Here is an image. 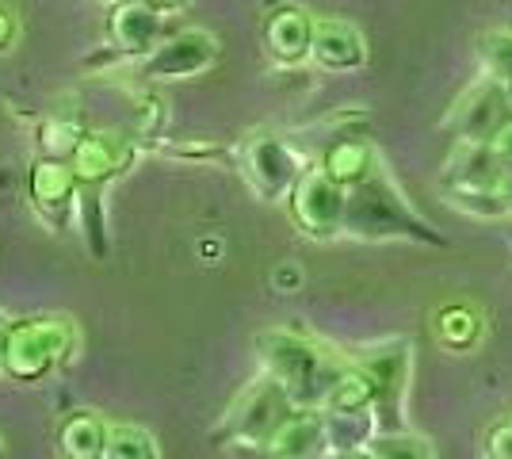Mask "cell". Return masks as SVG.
Returning <instances> with one entry per match:
<instances>
[{"mask_svg":"<svg viewBox=\"0 0 512 459\" xmlns=\"http://www.w3.org/2000/svg\"><path fill=\"white\" fill-rule=\"evenodd\" d=\"M299 406L291 402V394L279 387L272 375H260L256 383H249L245 391L234 398V406L226 410V417L218 421L214 440L234 444V448H260L272 440L279 425L295 414Z\"/></svg>","mask_w":512,"mask_h":459,"instance_id":"277c9868","label":"cell"},{"mask_svg":"<svg viewBox=\"0 0 512 459\" xmlns=\"http://www.w3.org/2000/svg\"><path fill=\"white\" fill-rule=\"evenodd\" d=\"M493 153H497V157H501V161H505V169H509L512 173V115H509V123H505V127H501V131L493 134Z\"/></svg>","mask_w":512,"mask_h":459,"instance_id":"f1b7e54d","label":"cell"},{"mask_svg":"<svg viewBox=\"0 0 512 459\" xmlns=\"http://www.w3.org/2000/svg\"><path fill=\"white\" fill-rule=\"evenodd\" d=\"M77 226H81V238H85L88 253L96 261L107 257V230H104V188H81L77 199Z\"/></svg>","mask_w":512,"mask_h":459,"instance_id":"603a6c76","label":"cell"},{"mask_svg":"<svg viewBox=\"0 0 512 459\" xmlns=\"http://www.w3.org/2000/svg\"><path fill=\"white\" fill-rule=\"evenodd\" d=\"M509 169L505 161L493 153L490 142H455V150L444 161L440 188L444 196L459 192H509Z\"/></svg>","mask_w":512,"mask_h":459,"instance_id":"8fae6325","label":"cell"},{"mask_svg":"<svg viewBox=\"0 0 512 459\" xmlns=\"http://www.w3.org/2000/svg\"><path fill=\"white\" fill-rule=\"evenodd\" d=\"M291 219L306 238L333 241L344 234V207H348V188L321 169H306L295 184V192L287 196Z\"/></svg>","mask_w":512,"mask_h":459,"instance_id":"8992f818","label":"cell"},{"mask_svg":"<svg viewBox=\"0 0 512 459\" xmlns=\"http://www.w3.org/2000/svg\"><path fill=\"white\" fill-rule=\"evenodd\" d=\"M256 352L264 375H272L291 394L295 406H325V394L333 391L337 375L348 368L329 349H321L318 341L291 329H264L256 337Z\"/></svg>","mask_w":512,"mask_h":459,"instance_id":"7a4b0ae2","label":"cell"},{"mask_svg":"<svg viewBox=\"0 0 512 459\" xmlns=\"http://www.w3.org/2000/svg\"><path fill=\"white\" fill-rule=\"evenodd\" d=\"M218 62V39L203 27H184L153 46V54L142 58L146 81H184Z\"/></svg>","mask_w":512,"mask_h":459,"instance_id":"9c48e42d","label":"cell"},{"mask_svg":"<svg viewBox=\"0 0 512 459\" xmlns=\"http://www.w3.org/2000/svg\"><path fill=\"white\" fill-rule=\"evenodd\" d=\"M77 352V326L65 314H27L4 329L0 341V375L16 383H39L58 372Z\"/></svg>","mask_w":512,"mask_h":459,"instance_id":"3957f363","label":"cell"},{"mask_svg":"<svg viewBox=\"0 0 512 459\" xmlns=\"http://www.w3.org/2000/svg\"><path fill=\"white\" fill-rule=\"evenodd\" d=\"M363 372L375 383V414L383 433L406 429V394L413 379V345L406 337H390L356 356Z\"/></svg>","mask_w":512,"mask_h":459,"instance_id":"5b68a950","label":"cell"},{"mask_svg":"<svg viewBox=\"0 0 512 459\" xmlns=\"http://www.w3.org/2000/svg\"><path fill=\"white\" fill-rule=\"evenodd\" d=\"M432 333H436V341L448 352H470L482 341L486 322H482V310H474L470 303H451L436 310Z\"/></svg>","mask_w":512,"mask_h":459,"instance_id":"d6986e66","label":"cell"},{"mask_svg":"<svg viewBox=\"0 0 512 459\" xmlns=\"http://www.w3.org/2000/svg\"><path fill=\"white\" fill-rule=\"evenodd\" d=\"M0 459H8V444H4V437H0Z\"/></svg>","mask_w":512,"mask_h":459,"instance_id":"e575fe53","label":"cell"},{"mask_svg":"<svg viewBox=\"0 0 512 459\" xmlns=\"http://www.w3.org/2000/svg\"><path fill=\"white\" fill-rule=\"evenodd\" d=\"M325 433H329V452H348V448H367L383 429L375 410H325Z\"/></svg>","mask_w":512,"mask_h":459,"instance_id":"ffe728a7","label":"cell"},{"mask_svg":"<svg viewBox=\"0 0 512 459\" xmlns=\"http://www.w3.org/2000/svg\"><path fill=\"white\" fill-rule=\"evenodd\" d=\"M325 452H329V433L321 406H299L264 444L268 459H325Z\"/></svg>","mask_w":512,"mask_h":459,"instance_id":"2e32d148","label":"cell"},{"mask_svg":"<svg viewBox=\"0 0 512 459\" xmlns=\"http://www.w3.org/2000/svg\"><path fill=\"white\" fill-rule=\"evenodd\" d=\"M146 4H153L157 12H172V8H180L184 0H146Z\"/></svg>","mask_w":512,"mask_h":459,"instance_id":"d6a6232c","label":"cell"},{"mask_svg":"<svg viewBox=\"0 0 512 459\" xmlns=\"http://www.w3.org/2000/svg\"><path fill=\"white\" fill-rule=\"evenodd\" d=\"M12 326V318H4V314H0V341H4V329Z\"/></svg>","mask_w":512,"mask_h":459,"instance_id":"836d02e7","label":"cell"},{"mask_svg":"<svg viewBox=\"0 0 512 459\" xmlns=\"http://www.w3.org/2000/svg\"><path fill=\"white\" fill-rule=\"evenodd\" d=\"M107 440L111 425L96 410H69L54 433L62 459H107Z\"/></svg>","mask_w":512,"mask_h":459,"instance_id":"ac0fdd59","label":"cell"},{"mask_svg":"<svg viewBox=\"0 0 512 459\" xmlns=\"http://www.w3.org/2000/svg\"><path fill=\"white\" fill-rule=\"evenodd\" d=\"M165 150V146H161ZM165 153H172V157H184V161H214L218 153H222V146H214V142H203V138H195V142H180V146H169Z\"/></svg>","mask_w":512,"mask_h":459,"instance_id":"4316f807","label":"cell"},{"mask_svg":"<svg viewBox=\"0 0 512 459\" xmlns=\"http://www.w3.org/2000/svg\"><path fill=\"white\" fill-rule=\"evenodd\" d=\"M314 20L302 4H279L264 16L260 27V43L268 50V58H276L279 66H299L310 58L314 46Z\"/></svg>","mask_w":512,"mask_h":459,"instance_id":"4fadbf2b","label":"cell"},{"mask_svg":"<svg viewBox=\"0 0 512 459\" xmlns=\"http://www.w3.org/2000/svg\"><path fill=\"white\" fill-rule=\"evenodd\" d=\"M165 123H169V104L161 96H142V104L134 108V123H130V138L134 142H157L165 134Z\"/></svg>","mask_w":512,"mask_h":459,"instance_id":"484cf974","label":"cell"},{"mask_svg":"<svg viewBox=\"0 0 512 459\" xmlns=\"http://www.w3.org/2000/svg\"><path fill=\"white\" fill-rule=\"evenodd\" d=\"M371 452L379 459H436L432 440L421 437V433H409V429L379 433V437L371 440Z\"/></svg>","mask_w":512,"mask_h":459,"instance_id":"d4e9b609","label":"cell"},{"mask_svg":"<svg viewBox=\"0 0 512 459\" xmlns=\"http://www.w3.org/2000/svg\"><path fill=\"white\" fill-rule=\"evenodd\" d=\"M509 115L512 96L482 73L474 85L463 88V96L451 104L440 127L455 134V142H493V134L509 123Z\"/></svg>","mask_w":512,"mask_h":459,"instance_id":"52a82bcc","label":"cell"},{"mask_svg":"<svg viewBox=\"0 0 512 459\" xmlns=\"http://www.w3.org/2000/svg\"><path fill=\"white\" fill-rule=\"evenodd\" d=\"M130 161H134V138H123L119 131H85L69 150V165L81 188H107L111 180L127 173Z\"/></svg>","mask_w":512,"mask_h":459,"instance_id":"7c38bea8","label":"cell"},{"mask_svg":"<svg viewBox=\"0 0 512 459\" xmlns=\"http://www.w3.org/2000/svg\"><path fill=\"white\" fill-rule=\"evenodd\" d=\"M321 410H375V383H371V375L352 360L337 375L333 391L325 394V406Z\"/></svg>","mask_w":512,"mask_h":459,"instance_id":"44dd1931","label":"cell"},{"mask_svg":"<svg viewBox=\"0 0 512 459\" xmlns=\"http://www.w3.org/2000/svg\"><path fill=\"white\" fill-rule=\"evenodd\" d=\"M478 58H482V73L512 96V27H490L478 39Z\"/></svg>","mask_w":512,"mask_h":459,"instance_id":"7402d4cb","label":"cell"},{"mask_svg":"<svg viewBox=\"0 0 512 459\" xmlns=\"http://www.w3.org/2000/svg\"><path fill=\"white\" fill-rule=\"evenodd\" d=\"M107 43L115 54L146 58L161 43V12L146 0H119L107 16Z\"/></svg>","mask_w":512,"mask_h":459,"instance_id":"9a60e30c","label":"cell"},{"mask_svg":"<svg viewBox=\"0 0 512 459\" xmlns=\"http://www.w3.org/2000/svg\"><path fill=\"white\" fill-rule=\"evenodd\" d=\"M107 459H161V444L146 425H111L107 440Z\"/></svg>","mask_w":512,"mask_h":459,"instance_id":"cb8c5ba5","label":"cell"},{"mask_svg":"<svg viewBox=\"0 0 512 459\" xmlns=\"http://www.w3.org/2000/svg\"><path fill=\"white\" fill-rule=\"evenodd\" d=\"M310 58L325 73H356L367 66V39L352 20L341 16H318L314 20V46Z\"/></svg>","mask_w":512,"mask_h":459,"instance_id":"5bb4252c","label":"cell"},{"mask_svg":"<svg viewBox=\"0 0 512 459\" xmlns=\"http://www.w3.org/2000/svg\"><path fill=\"white\" fill-rule=\"evenodd\" d=\"M344 234L356 241H421L448 249V234H440L428 219H421L409 207L406 192L394 184V176L383 165L367 176L363 184L348 188L344 207Z\"/></svg>","mask_w":512,"mask_h":459,"instance_id":"6da1fadb","label":"cell"},{"mask_svg":"<svg viewBox=\"0 0 512 459\" xmlns=\"http://www.w3.org/2000/svg\"><path fill=\"white\" fill-rule=\"evenodd\" d=\"M486 448H490L493 459H512V421H497L486 437Z\"/></svg>","mask_w":512,"mask_h":459,"instance_id":"83f0119b","label":"cell"},{"mask_svg":"<svg viewBox=\"0 0 512 459\" xmlns=\"http://www.w3.org/2000/svg\"><path fill=\"white\" fill-rule=\"evenodd\" d=\"M27 196L35 203L39 219L50 222L54 230H65L69 222L77 219V199H81V184L73 176L69 157H50L43 153L31 173H27Z\"/></svg>","mask_w":512,"mask_h":459,"instance_id":"30bf717a","label":"cell"},{"mask_svg":"<svg viewBox=\"0 0 512 459\" xmlns=\"http://www.w3.org/2000/svg\"><path fill=\"white\" fill-rule=\"evenodd\" d=\"M299 284H302L299 268H276V287H279V291H287V287H299Z\"/></svg>","mask_w":512,"mask_h":459,"instance_id":"4dcf8cb0","label":"cell"},{"mask_svg":"<svg viewBox=\"0 0 512 459\" xmlns=\"http://www.w3.org/2000/svg\"><path fill=\"white\" fill-rule=\"evenodd\" d=\"M509 219H512V176H509Z\"/></svg>","mask_w":512,"mask_h":459,"instance_id":"d590c367","label":"cell"},{"mask_svg":"<svg viewBox=\"0 0 512 459\" xmlns=\"http://www.w3.org/2000/svg\"><path fill=\"white\" fill-rule=\"evenodd\" d=\"M241 173H245L256 196L268 199V203H279V199H287L295 192V184H299V176L306 169H302L299 153L291 150L283 138L260 131L241 150Z\"/></svg>","mask_w":512,"mask_h":459,"instance_id":"ba28073f","label":"cell"},{"mask_svg":"<svg viewBox=\"0 0 512 459\" xmlns=\"http://www.w3.org/2000/svg\"><path fill=\"white\" fill-rule=\"evenodd\" d=\"M12 43H16V16H12V12L0 4V54H4Z\"/></svg>","mask_w":512,"mask_h":459,"instance_id":"f546056e","label":"cell"},{"mask_svg":"<svg viewBox=\"0 0 512 459\" xmlns=\"http://www.w3.org/2000/svg\"><path fill=\"white\" fill-rule=\"evenodd\" d=\"M325 459H379V456L367 444V448H348V452H325Z\"/></svg>","mask_w":512,"mask_h":459,"instance_id":"1f68e13d","label":"cell"},{"mask_svg":"<svg viewBox=\"0 0 512 459\" xmlns=\"http://www.w3.org/2000/svg\"><path fill=\"white\" fill-rule=\"evenodd\" d=\"M379 165H383L379 153H375V146H371L363 134H337V138L321 150L318 169L333 176L341 188H356V184H363Z\"/></svg>","mask_w":512,"mask_h":459,"instance_id":"e0dca14e","label":"cell"}]
</instances>
